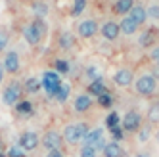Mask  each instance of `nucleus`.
I'll use <instances>...</instances> for the list:
<instances>
[{
    "label": "nucleus",
    "instance_id": "nucleus-22",
    "mask_svg": "<svg viewBox=\"0 0 159 157\" xmlns=\"http://www.w3.org/2000/svg\"><path fill=\"white\" fill-rule=\"evenodd\" d=\"M29 25H31L33 29H35V33H37V35H39L40 38L46 37V33H48V25H46V21H44L42 17H35V19H33Z\"/></svg>",
    "mask_w": 159,
    "mask_h": 157
},
{
    "label": "nucleus",
    "instance_id": "nucleus-33",
    "mask_svg": "<svg viewBox=\"0 0 159 157\" xmlns=\"http://www.w3.org/2000/svg\"><path fill=\"white\" fill-rule=\"evenodd\" d=\"M81 157H98V151L90 146H83L81 148Z\"/></svg>",
    "mask_w": 159,
    "mask_h": 157
},
{
    "label": "nucleus",
    "instance_id": "nucleus-37",
    "mask_svg": "<svg viewBox=\"0 0 159 157\" xmlns=\"http://www.w3.org/2000/svg\"><path fill=\"white\" fill-rule=\"evenodd\" d=\"M150 60L153 61V65H159V46H153L150 50Z\"/></svg>",
    "mask_w": 159,
    "mask_h": 157
},
{
    "label": "nucleus",
    "instance_id": "nucleus-3",
    "mask_svg": "<svg viewBox=\"0 0 159 157\" xmlns=\"http://www.w3.org/2000/svg\"><path fill=\"white\" fill-rule=\"evenodd\" d=\"M40 84H42L44 90H46L48 98H54L56 96V90H58V86L61 84V77H60V73H56V71H44Z\"/></svg>",
    "mask_w": 159,
    "mask_h": 157
},
{
    "label": "nucleus",
    "instance_id": "nucleus-20",
    "mask_svg": "<svg viewBox=\"0 0 159 157\" xmlns=\"http://www.w3.org/2000/svg\"><path fill=\"white\" fill-rule=\"evenodd\" d=\"M132 6H134V0H117V2L113 4V14L125 16L132 10Z\"/></svg>",
    "mask_w": 159,
    "mask_h": 157
},
{
    "label": "nucleus",
    "instance_id": "nucleus-11",
    "mask_svg": "<svg viewBox=\"0 0 159 157\" xmlns=\"http://www.w3.org/2000/svg\"><path fill=\"white\" fill-rule=\"evenodd\" d=\"M100 33L106 40H115L119 37L121 29H119V23H115V21H106V23L100 27Z\"/></svg>",
    "mask_w": 159,
    "mask_h": 157
},
{
    "label": "nucleus",
    "instance_id": "nucleus-45",
    "mask_svg": "<svg viewBox=\"0 0 159 157\" xmlns=\"http://www.w3.org/2000/svg\"><path fill=\"white\" fill-rule=\"evenodd\" d=\"M0 157H6V155H4V151H0Z\"/></svg>",
    "mask_w": 159,
    "mask_h": 157
},
{
    "label": "nucleus",
    "instance_id": "nucleus-30",
    "mask_svg": "<svg viewBox=\"0 0 159 157\" xmlns=\"http://www.w3.org/2000/svg\"><path fill=\"white\" fill-rule=\"evenodd\" d=\"M98 105L104 107V109L111 107V105H113V96H111V92H106V94L98 96Z\"/></svg>",
    "mask_w": 159,
    "mask_h": 157
},
{
    "label": "nucleus",
    "instance_id": "nucleus-9",
    "mask_svg": "<svg viewBox=\"0 0 159 157\" xmlns=\"http://www.w3.org/2000/svg\"><path fill=\"white\" fill-rule=\"evenodd\" d=\"M98 31H100V27H98V23L94 19H84V21H81V23L77 25V33H79L81 38H92Z\"/></svg>",
    "mask_w": 159,
    "mask_h": 157
},
{
    "label": "nucleus",
    "instance_id": "nucleus-40",
    "mask_svg": "<svg viewBox=\"0 0 159 157\" xmlns=\"http://www.w3.org/2000/svg\"><path fill=\"white\" fill-rule=\"evenodd\" d=\"M46 157H63V151L61 150H52L46 153Z\"/></svg>",
    "mask_w": 159,
    "mask_h": 157
},
{
    "label": "nucleus",
    "instance_id": "nucleus-28",
    "mask_svg": "<svg viewBox=\"0 0 159 157\" xmlns=\"http://www.w3.org/2000/svg\"><path fill=\"white\" fill-rule=\"evenodd\" d=\"M159 121V102H153L150 107H148V123H157Z\"/></svg>",
    "mask_w": 159,
    "mask_h": 157
},
{
    "label": "nucleus",
    "instance_id": "nucleus-23",
    "mask_svg": "<svg viewBox=\"0 0 159 157\" xmlns=\"http://www.w3.org/2000/svg\"><path fill=\"white\" fill-rule=\"evenodd\" d=\"M40 88H42V84H40V81L37 77H29L27 81H25V84H23V92H27V94H37V92H40Z\"/></svg>",
    "mask_w": 159,
    "mask_h": 157
},
{
    "label": "nucleus",
    "instance_id": "nucleus-38",
    "mask_svg": "<svg viewBox=\"0 0 159 157\" xmlns=\"http://www.w3.org/2000/svg\"><path fill=\"white\" fill-rule=\"evenodd\" d=\"M86 77L90 78V83H92V81H98V71H96V67H88V69H86Z\"/></svg>",
    "mask_w": 159,
    "mask_h": 157
},
{
    "label": "nucleus",
    "instance_id": "nucleus-39",
    "mask_svg": "<svg viewBox=\"0 0 159 157\" xmlns=\"http://www.w3.org/2000/svg\"><path fill=\"white\" fill-rule=\"evenodd\" d=\"M8 46V33L6 31H0V52Z\"/></svg>",
    "mask_w": 159,
    "mask_h": 157
},
{
    "label": "nucleus",
    "instance_id": "nucleus-34",
    "mask_svg": "<svg viewBox=\"0 0 159 157\" xmlns=\"http://www.w3.org/2000/svg\"><path fill=\"white\" fill-rule=\"evenodd\" d=\"M6 157H27V153H23V150H21V148L12 146V148L8 150V155H6Z\"/></svg>",
    "mask_w": 159,
    "mask_h": 157
},
{
    "label": "nucleus",
    "instance_id": "nucleus-4",
    "mask_svg": "<svg viewBox=\"0 0 159 157\" xmlns=\"http://www.w3.org/2000/svg\"><path fill=\"white\" fill-rule=\"evenodd\" d=\"M134 88H136V92H138L140 96L148 98V96H152L157 90V81L153 78V75H142V77H138Z\"/></svg>",
    "mask_w": 159,
    "mask_h": 157
},
{
    "label": "nucleus",
    "instance_id": "nucleus-19",
    "mask_svg": "<svg viewBox=\"0 0 159 157\" xmlns=\"http://www.w3.org/2000/svg\"><path fill=\"white\" fill-rule=\"evenodd\" d=\"M138 23H136L134 19H130V17H123L121 19V23H119V29H121V33L123 35H134L136 31H138Z\"/></svg>",
    "mask_w": 159,
    "mask_h": 157
},
{
    "label": "nucleus",
    "instance_id": "nucleus-26",
    "mask_svg": "<svg viewBox=\"0 0 159 157\" xmlns=\"http://www.w3.org/2000/svg\"><path fill=\"white\" fill-rule=\"evenodd\" d=\"M106 127H107V130L115 128V127H121V117H119L117 111H111V113L106 117Z\"/></svg>",
    "mask_w": 159,
    "mask_h": 157
},
{
    "label": "nucleus",
    "instance_id": "nucleus-2",
    "mask_svg": "<svg viewBox=\"0 0 159 157\" xmlns=\"http://www.w3.org/2000/svg\"><path fill=\"white\" fill-rule=\"evenodd\" d=\"M142 125H144V123H142V113H140L138 109H129L127 113L123 115V119H121V128L127 134L138 132V128Z\"/></svg>",
    "mask_w": 159,
    "mask_h": 157
},
{
    "label": "nucleus",
    "instance_id": "nucleus-43",
    "mask_svg": "<svg viewBox=\"0 0 159 157\" xmlns=\"http://www.w3.org/2000/svg\"><path fill=\"white\" fill-rule=\"evenodd\" d=\"M134 157H152L150 153H148V151H140V153H136Z\"/></svg>",
    "mask_w": 159,
    "mask_h": 157
},
{
    "label": "nucleus",
    "instance_id": "nucleus-41",
    "mask_svg": "<svg viewBox=\"0 0 159 157\" xmlns=\"http://www.w3.org/2000/svg\"><path fill=\"white\" fill-rule=\"evenodd\" d=\"M153 78H155V81L159 78V65H155V67H153Z\"/></svg>",
    "mask_w": 159,
    "mask_h": 157
},
{
    "label": "nucleus",
    "instance_id": "nucleus-27",
    "mask_svg": "<svg viewBox=\"0 0 159 157\" xmlns=\"http://www.w3.org/2000/svg\"><path fill=\"white\" fill-rule=\"evenodd\" d=\"M136 134H138V140L142 144L148 142V140H150V136H152V125H150V123H144V125L138 128V132H136Z\"/></svg>",
    "mask_w": 159,
    "mask_h": 157
},
{
    "label": "nucleus",
    "instance_id": "nucleus-29",
    "mask_svg": "<svg viewBox=\"0 0 159 157\" xmlns=\"http://www.w3.org/2000/svg\"><path fill=\"white\" fill-rule=\"evenodd\" d=\"M54 67H56V73H60V75H67L69 73V61L63 60V58H58L54 61Z\"/></svg>",
    "mask_w": 159,
    "mask_h": 157
},
{
    "label": "nucleus",
    "instance_id": "nucleus-12",
    "mask_svg": "<svg viewBox=\"0 0 159 157\" xmlns=\"http://www.w3.org/2000/svg\"><path fill=\"white\" fill-rule=\"evenodd\" d=\"M92 98H90L88 94H79V96H75V100H73V109L77 111V113H86V111L92 107Z\"/></svg>",
    "mask_w": 159,
    "mask_h": 157
},
{
    "label": "nucleus",
    "instance_id": "nucleus-16",
    "mask_svg": "<svg viewBox=\"0 0 159 157\" xmlns=\"http://www.w3.org/2000/svg\"><path fill=\"white\" fill-rule=\"evenodd\" d=\"M132 71L130 69H119L115 75H113V83H115L117 86H129L132 83Z\"/></svg>",
    "mask_w": 159,
    "mask_h": 157
},
{
    "label": "nucleus",
    "instance_id": "nucleus-17",
    "mask_svg": "<svg viewBox=\"0 0 159 157\" xmlns=\"http://www.w3.org/2000/svg\"><path fill=\"white\" fill-rule=\"evenodd\" d=\"M58 44H60L61 50H71L75 44H77V38H75L73 33L63 31V33H60V37H58Z\"/></svg>",
    "mask_w": 159,
    "mask_h": 157
},
{
    "label": "nucleus",
    "instance_id": "nucleus-42",
    "mask_svg": "<svg viewBox=\"0 0 159 157\" xmlns=\"http://www.w3.org/2000/svg\"><path fill=\"white\" fill-rule=\"evenodd\" d=\"M4 71H6V69H4V65H2V63H0V83H2V81H4Z\"/></svg>",
    "mask_w": 159,
    "mask_h": 157
},
{
    "label": "nucleus",
    "instance_id": "nucleus-18",
    "mask_svg": "<svg viewBox=\"0 0 159 157\" xmlns=\"http://www.w3.org/2000/svg\"><path fill=\"white\" fill-rule=\"evenodd\" d=\"M130 16V19H134L136 21V23H138V25H144L146 23V19H148V12H146V8L144 6H132V10H130V12H129Z\"/></svg>",
    "mask_w": 159,
    "mask_h": 157
},
{
    "label": "nucleus",
    "instance_id": "nucleus-35",
    "mask_svg": "<svg viewBox=\"0 0 159 157\" xmlns=\"http://www.w3.org/2000/svg\"><path fill=\"white\" fill-rule=\"evenodd\" d=\"M109 132H111V136H113V142H119V140H123V136H125V130H123L121 127L111 128Z\"/></svg>",
    "mask_w": 159,
    "mask_h": 157
},
{
    "label": "nucleus",
    "instance_id": "nucleus-15",
    "mask_svg": "<svg viewBox=\"0 0 159 157\" xmlns=\"http://www.w3.org/2000/svg\"><path fill=\"white\" fill-rule=\"evenodd\" d=\"M86 92H88V96H102V94H106V92H109L107 90V86H106V83H104V78H98V81H92L88 84V88H86Z\"/></svg>",
    "mask_w": 159,
    "mask_h": 157
},
{
    "label": "nucleus",
    "instance_id": "nucleus-8",
    "mask_svg": "<svg viewBox=\"0 0 159 157\" xmlns=\"http://www.w3.org/2000/svg\"><path fill=\"white\" fill-rule=\"evenodd\" d=\"M42 146H44L48 151H52V150H61V146H63V136H61L60 132H56V130H48V132L42 136Z\"/></svg>",
    "mask_w": 159,
    "mask_h": 157
},
{
    "label": "nucleus",
    "instance_id": "nucleus-13",
    "mask_svg": "<svg viewBox=\"0 0 159 157\" xmlns=\"http://www.w3.org/2000/svg\"><path fill=\"white\" fill-rule=\"evenodd\" d=\"M155 40H157V29H153V27L146 29L142 35H140V38H138V42H140L142 48H153Z\"/></svg>",
    "mask_w": 159,
    "mask_h": 157
},
{
    "label": "nucleus",
    "instance_id": "nucleus-1",
    "mask_svg": "<svg viewBox=\"0 0 159 157\" xmlns=\"http://www.w3.org/2000/svg\"><path fill=\"white\" fill-rule=\"evenodd\" d=\"M86 132H88V127L84 125V123H77V125H67L63 128V140L67 144H71V146H77V144H81L86 136Z\"/></svg>",
    "mask_w": 159,
    "mask_h": 157
},
{
    "label": "nucleus",
    "instance_id": "nucleus-44",
    "mask_svg": "<svg viewBox=\"0 0 159 157\" xmlns=\"http://www.w3.org/2000/svg\"><path fill=\"white\" fill-rule=\"evenodd\" d=\"M155 140H157V144H159V128H157V132H155Z\"/></svg>",
    "mask_w": 159,
    "mask_h": 157
},
{
    "label": "nucleus",
    "instance_id": "nucleus-32",
    "mask_svg": "<svg viewBox=\"0 0 159 157\" xmlns=\"http://www.w3.org/2000/svg\"><path fill=\"white\" fill-rule=\"evenodd\" d=\"M86 8V0H75L73 8H71V16H81Z\"/></svg>",
    "mask_w": 159,
    "mask_h": 157
},
{
    "label": "nucleus",
    "instance_id": "nucleus-5",
    "mask_svg": "<svg viewBox=\"0 0 159 157\" xmlns=\"http://www.w3.org/2000/svg\"><path fill=\"white\" fill-rule=\"evenodd\" d=\"M21 94H23V86L17 81H12L2 92V100L6 105H16L17 102H21Z\"/></svg>",
    "mask_w": 159,
    "mask_h": 157
},
{
    "label": "nucleus",
    "instance_id": "nucleus-31",
    "mask_svg": "<svg viewBox=\"0 0 159 157\" xmlns=\"http://www.w3.org/2000/svg\"><path fill=\"white\" fill-rule=\"evenodd\" d=\"M33 10H35V14H37V17H44L48 14V4L46 2H33Z\"/></svg>",
    "mask_w": 159,
    "mask_h": 157
},
{
    "label": "nucleus",
    "instance_id": "nucleus-25",
    "mask_svg": "<svg viewBox=\"0 0 159 157\" xmlns=\"http://www.w3.org/2000/svg\"><path fill=\"white\" fill-rule=\"evenodd\" d=\"M23 37H25V40L31 44V46H35V44H39V42L42 40V38L37 35V33H35V29H33L31 25H27V27L23 29Z\"/></svg>",
    "mask_w": 159,
    "mask_h": 157
},
{
    "label": "nucleus",
    "instance_id": "nucleus-10",
    "mask_svg": "<svg viewBox=\"0 0 159 157\" xmlns=\"http://www.w3.org/2000/svg\"><path fill=\"white\" fill-rule=\"evenodd\" d=\"M4 69L8 71V73H12V75H16L17 71H19V54L16 52V50H10L8 54H6V58H4Z\"/></svg>",
    "mask_w": 159,
    "mask_h": 157
},
{
    "label": "nucleus",
    "instance_id": "nucleus-24",
    "mask_svg": "<svg viewBox=\"0 0 159 157\" xmlns=\"http://www.w3.org/2000/svg\"><path fill=\"white\" fill-rule=\"evenodd\" d=\"M69 94H71V86L69 84H65V83H61L60 86H58V90H56V100H58L60 104H63V102H67V98H69Z\"/></svg>",
    "mask_w": 159,
    "mask_h": 157
},
{
    "label": "nucleus",
    "instance_id": "nucleus-7",
    "mask_svg": "<svg viewBox=\"0 0 159 157\" xmlns=\"http://www.w3.org/2000/svg\"><path fill=\"white\" fill-rule=\"evenodd\" d=\"M39 144H40V138H39L37 132L25 130V132L19 134V148L23 150V151H33V150H37Z\"/></svg>",
    "mask_w": 159,
    "mask_h": 157
},
{
    "label": "nucleus",
    "instance_id": "nucleus-36",
    "mask_svg": "<svg viewBox=\"0 0 159 157\" xmlns=\"http://www.w3.org/2000/svg\"><path fill=\"white\" fill-rule=\"evenodd\" d=\"M148 12V17H152V19H159V4H152L150 8L146 10Z\"/></svg>",
    "mask_w": 159,
    "mask_h": 157
},
{
    "label": "nucleus",
    "instance_id": "nucleus-6",
    "mask_svg": "<svg viewBox=\"0 0 159 157\" xmlns=\"http://www.w3.org/2000/svg\"><path fill=\"white\" fill-rule=\"evenodd\" d=\"M84 146H90V148H94L96 151L98 150H104V146L107 144L106 142V134H104V128H92L86 132V136L83 140Z\"/></svg>",
    "mask_w": 159,
    "mask_h": 157
},
{
    "label": "nucleus",
    "instance_id": "nucleus-21",
    "mask_svg": "<svg viewBox=\"0 0 159 157\" xmlns=\"http://www.w3.org/2000/svg\"><path fill=\"white\" fill-rule=\"evenodd\" d=\"M33 111H35V105H33L31 100H21V102L16 104V113H17V115L27 117V115L33 113Z\"/></svg>",
    "mask_w": 159,
    "mask_h": 157
},
{
    "label": "nucleus",
    "instance_id": "nucleus-14",
    "mask_svg": "<svg viewBox=\"0 0 159 157\" xmlns=\"http://www.w3.org/2000/svg\"><path fill=\"white\" fill-rule=\"evenodd\" d=\"M102 155L104 157H125V150L121 148L119 142H107L102 150Z\"/></svg>",
    "mask_w": 159,
    "mask_h": 157
}]
</instances>
